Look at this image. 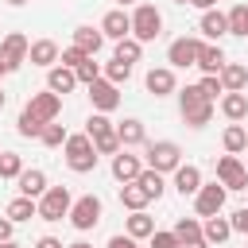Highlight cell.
I'll use <instances>...</instances> for the list:
<instances>
[{
	"label": "cell",
	"mask_w": 248,
	"mask_h": 248,
	"mask_svg": "<svg viewBox=\"0 0 248 248\" xmlns=\"http://www.w3.org/2000/svg\"><path fill=\"white\" fill-rule=\"evenodd\" d=\"M170 232L178 236V244H186V240H202V221H198V217H178Z\"/></svg>",
	"instance_id": "cell-33"
},
{
	"label": "cell",
	"mask_w": 248,
	"mask_h": 248,
	"mask_svg": "<svg viewBox=\"0 0 248 248\" xmlns=\"http://www.w3.org/2000/svg\"><path fill=\"white\" fill-rule=\"evenodd\" d=\"M136 182H140V186H143V190H147L151 198H163V190H167V182H163V174H159V170H151V167H143Z\"/></svg>",
	"instance_id": "cell-34"
},
{
	"label": "cell",
	"mask_w": 248,
	"mask_h": 248,
	"mask_svg": "<svg viewBox=\"0 0 248 248\" xmlns=\"http://www.w3.org/2000/svg\"><path fill=\"white\" fill-rule=\"evenodd\" d=\"M12 221H31V217H39V198H27V194H19V198H12L8 202V209H4Z\"/></svg>",
	"instance_id": "cell-27"
},
{
	"label": "cell",
	"mask_w": 248,
	"mask_h": 248,
	"mask_svg": "<svg viewBox=\"0 0 248 248\" xmlns=\"http://www.w3.org/2000/svg\"><path fill=\"white\" fill-rule=\"evenodd\" d=\"M147 202H151V194H147L140 182H124V186H120V205H124V209L136 213V209H147Z\"/></svg>",
	"instance_id": "cell-26"
},
{
	"label": "cell",
	"mask_w": 248,
	"mask_h": 248,
	"mask_svg": "<svg viewBox=\"0 0 248 248\" xmlns=\"http://www.w3.org/2000/svg\"><path fill=\"white\" fill-rule=\"evenodd\" d=\"M78 85H81V81H78V74H74L70 66H62V62H58V66H50V70H46V89H54L58 97H62V93H74Z\"/></svg>",
	"instance_id": "cell-19"
},
{
	"label": "cell",
	"mask_w": 248,
	"mask_h": 248,
	"mask_svg": "<svg viewBox=\"0 0 248 248\" xmlns=\"http://www.w3.org/2000/svg\"><path fill=\"white\" fill-rule=\"evenodd\" d=\"M140 54H143V43L128 35V39L116 43V54H112V58H120V62H140Z\"/></svg>",
	"instance_id": "cell-35"
},
{
	"label": "cell",
	"mask_w": 248,
	"mask_h": 248,
	"mask_svg": "<svg viewBox=\"0 0 248 248\" xmlns=\"http://www.w3.org/2000/svg\"><path fill=\"white\" fill-rule=\"evenodd\" d=\"M178 112H182V120L190 128H205L213 120V101L198 85H186V89H178Z\"/></svg>",
	"instance_id": "cell-1"
},
{
	"label": "cell",
	"mask_w": 248,
	"mask_h": 248,
	"mask_svg": "<svg viewBox=\"0 0 248 248\" xmlns=\"http://www.w3.org/2000/svg\"><path fill=\"white\" fill-rule=\"evenodd\" d=\"M27 54H31V43H27V35L12 31V35H4V39H0V58H4L12 70H19V66L27 62Z\"/></svg>",
	"instance_id": "cell-11"
},
{
	"label": "cell",
	"mask_w": 248,
	"mask_h": 248,
	"mask_svg": "<svg viewBox=\"0 0 248 248\" xmlns=\"http://www.w3.org/2000/svg\"><path fill=\"white\" fill-rule=\"evenodd\" d=\"M89 101H93V108H97V112H112V108L120 105V89H116V81L97 78V81L89 85Z\"/></svg>",
	"instance_id": "cell-13"
},
{
	"label": "cell",
	"mask_w": 248,
	"mask_h": 248,
	"mask_svg": "<svg viewBox=\"0 0 248 248\" xmlns=\"http://www.w3.org/2000/svg\"><path fill=\"white\" fill-rule=\"evenodd\" d=\"M151 232H155V221H151L143 209H136V213L128 217V236H136V240H147Z\"/></svg>",
	"instance_id": "cell-32"
},
{
	"label": "cell",
	"mask_w": 248,
	"mask_h": 248,
	"mask_svg": "<svg viewBox=\"0 0 248 248\" xmlns=\"http://www.w3.org/2000/svg\"><path fill=\"white\" fill-rule=\"evenodd\" d=\"M85 136L93 140V147H97L101 155H116V151H120V136H116V124H112L105 112H93V116L85 120Z\"/></svg>",
	"instance_id": "cell-3"
},
{
	"label": "cell",
	"mask_w": 248,
	"mask_h": 248,
	"mask_svg": "<svg viewBox=\"0 0 248 248\" xmlns=\"http://www.w3.org/2000/svg\"><path fill=\"white\" fill-rule=\"evenodd\" d=\"M108 248H140V240H136V236H128V232H116V236L108 240Z\"/></svg>",
	"instance_id": "cell-44"
},
{
	"label": "cell",
	"mask_w": 248,
	"mask_h": 248,
	"mask_svg": "<svg viewBox=\"0 0 248 248\" xmlns=\"http://www.w3.org/2000/svg\"><path fill=\"white\" fill-rule=\"evenodd\" d=\"M39 140H43L46 147H66V140H70V132H66V128L58 124V120H50V124L43 128V136H39Z\"/></svg>",
	"instance_id": "cell-36"
},
{
	"label": "cell",
	"mask_w": 248,
	"mask_h": 248,
	"mask_svg": "<svg viewBox=\"0 0 248 248\" xmlns=\"http://www.w3.org/2000/svg\"><path fill=\"white\" fill-rule=\"evenodd\" d=\"M182 163V147L174 143V140H155V143H147V167L151 170H159V174H174V167Z\"/></svg>",
	"instance_id": "cell-5"
},
{
	"label": "cell",
	"mask_w": 248,
	"mask_h": 248,
	"mask_svg": "<svg viewBox=\"0 0 248 248\" xmlns=\"http://www.w3.org/2000/svg\"><path fill=\"white\" fill-rule=\"evenodd\" d=\"M70 205H74V198H70L66 186H46V194L39 198V217L43 221H62V217H70Z\"/></svg>",
	"instance_id": "cell-6"
},
{
	"label": "cell",
	"mask_w": 248,
	"mask_h": 248,
	"mask_svg": "<svg viewBox=\"0 0 248 248\" xmlns=\"http://www.w3.org/2000/svg\"><path fill=\"white\" fill-rule=\"evenodd\" d=\"M58 58H62V50H58V43H54V39H35V43H31V54H27V62H31V66L50 70V66H58Z\"/></svg>",
	"instance_id": "cell-16"
},
{
	"label": "cell",
	"mask_w": 248,
	"mask_h": 248,
	"mask_svg": "<svg viewBox=\"0 0 248 248\" xmlns=\"http://www.w3.org/2000/svg\"><path fill=\"white\" fill-rule=\"evenodd\" d=\"M101 35L105 39H128L132 35V16L124 12V8H112V12H105V19H101Z\"/></svg>",
	"instance_id": "cell-14"
},
{
	"label": "cell",
	"mask_w": 248,
	"mask_h": 248,
	"mask_svg": "<svg viewBox=\"0 0 248 248\" xmlns=\"http://www.w3.org/2000/svg\"><path fill=\"white\" fill-rule=\"evenodd\" d=\"M213 4H217V0H194V8H202V12H209Z\"/></svg>",
	"instance_id": "cell-48"
},
{
	"label": "cell",
	"mask_w": 248,
	"mask_h": 248,
	"mask_svg": "<svg viewBox=\"0 0 248 248\" xmlns=\"http://www.w3.org/2000/svg\"><path fill=\"white\" fill-rule=\"evenodd\" d=\"M159 35H163V16H159V8H155V4H136V12H132V39L151 43V39H159Z\"/></svg>",
	"instance_id": "cell-4"
},
{
	"label": "cell",
	"mask_w": 248,
	"mask_h": 248,
	"mask_svg": "<svg viewBox=\"0 0 248 248\" xmlns=\"http://www.w3.org/2000/svg\"><path fill=\"white\" fill-rule=\"evenodd\" d=\"M221 143H225L229 155H240V151L248 147V128H244V124H229L225 136H221Z\"/></svg>",
	"instance_id": "cell-31"
},
{
	"label": "cell",
	"mask_w": 248,
	"mask_h": 248,
	"mask_svg": "<svg viewBox=\"0 0 248 248\" xmlns=\"http://www.w3.org/2000/svg\"><path fill=\"white\" fill-rule=\"evenodd\" d=\"M101 78H108V81H116V85H120V81H128V78H132V62L112 58V62H105V74H101Z\"/></svg>",
	"instance_id": "cell-38"
},
{
	"label": "cell",
	"mask_w": 248,
	"mask_h": 248,
	"mask_svg": "<svg viewBox=\"0 0 248 248\" xmlns=\"http://www.w3.org/2000/svg\"><path fill=\"white\" fill-rule=\"evenodd\" d=\"M27 108L39 116V120H58V112H62V97L54 93V89H46V93H31V101H27Z\"/></svg>",
	"instance_id": "cell-15"
},
{
	"label": "cell",
	"mask_w": 248,
	"mask_h": 248,
	"mask_svg": "<svg viewBox=\"0 0 248 248\" xmlns=\"http://www.w3.org/2000/svg\"><path fill=\"white\" fill-rule=\"evenodd\" d=\"M4 74H12V66H8L4 58H0V78H4Z\"/></svg>",
	"instance_id": "cell-50"
},
{
	"label": "cell",
	"mask_w": 248,
	"mask_h": 248,
	"mask_svg": "<svg viewBox=\"0 0 248 248\" xmlns=\"http://www.w3.org/2000/svg\"><path fill=\"white\" fill-rule=\"evenodd\" d=\"M35 248H66V244H62V240H54V236H39V240H35Z\"/></svg>",
	"instance_id": "cell-46"
},
{
	"label": "cell",
	"mask_w": 248,
	"mask_h": 248,
	"mask_svg": "<svg viewBox=\"0 0 248 248\" xmlns=\"http://www.w3.org/2000/svg\"><path fill=\"white\" fill-rule=\"evenodd\" d=\"M202 236L209 240V244H225L229 236H232V221L229 217H205V225H202Z\"/></svg>",
	"instance_id": "cell-23"
},
{
	"label": "cell",
	"mask_w": 248,
	"mask_h": 248,
	"mask_svg": "<svg viewBox=\"0 0 248 248\" xmlns=\"http://www.w3.org/2000/svg\"><path fill=\"white\" fill-rule=\"evenodd\" d=\"M43 128H46V120H39V116L23 105V112H19V120H16V132H19V136H27V140H39V136H43Z\"/></svg>",
	"instance_id": "cell-30"
},
{
	"label": "cell",
	"mask_w": 248,
	"mask_h": 248,
	"mask_svg": "<svg viewBox=\"0 0 248 248\" xmlns=\"http://www.w3.org/2000/svg\"><path fill=\"white\" fill-rule=\"evenodd\" d=\"M140 170H143L140 155H128L124 147L112 155V178H116V182H136V178H140Z\"/></svg>",
	"instance_id": "cell-17"
},
{
	"label": "cell",
	"mask_w": 248,
	"mask_h": 248,
	"mask_svg": "<svg viewBox=\"0 0 248 248\" xmlns=\"http://www.w3.org/2000/svg\"><path fill=\"white\" fill-rule=\"evenodd\" d=\"M229 221H232V232H244V236H248V205H240Z\"/></svg>",
	"instance_id": "cell-43"
},
{
	"label": "cell",
	"mask_w": 248,
	"mask_h": 248,
	"mask_svg": "<svg viewBox=\"0 0 248 248\" xmlns=\"http://www.w3.org/2000/svg\"><path fill=\"white\" fill-rule=\"evenodd\" d=\"M74 74H78V81H81V85H93V81L105 74V66H97V62H93V54H89V58H85V62H81Z\"/></svg>",
	"instance_id": "cell-39"
},
{
	"label": "cell",
	"mask_w": 248,
	"mask_h": 248,
	"mask_svg": "<svg viewBox=\"0 0 248 248\" xmlns=\"http://www.w3.org/2000/svg\"><path fill=\"white\" fill-rule=\"evenodd\" d=\"M198 89H202L209 101H217V93H225V85H221V74H205V78L198 81Z\"/></svg>",
	"instance_id": "cell-40"
},
{
	"label": "cell",
	"mask_w": 248,
	"mask_h": 248,
	"mask_svg": "<svg viewBox=\"0 0 248 248\" xmlns=\"http://www.w3.org/2000/svg\"><path fill=\"white\" fill-rule=\"evenodd\" d=\"M202 35H205L209 43H217L221 35H229V16H225V12H217V8L202 12Z\"/></svg>",
	"instance_id": "cell-21"
},
{
	"label": "cell",
	"mask_w": 248,
	"mask_h": 248,
	"mask_svg": "<svg viewBox=\"0 0 248 248\" xmlns=\"http://www.w3.org/2000/svg\"><path fill=\"white\" fill-rule=\"evenodd\" d=\"M128 4H136V0H120V8H128Z\"/></svg>",
	"instance_id": "cell-53"
},
{
	"label": "cell",
	"mask_w": 248,
	"mask_h": 248,
	"mask_svg": "<svg viewBox=\"0 0 248 248\" xmlns=\"http://www.w3.org/2000/svg\"><path fill=\"white\" fill-rule=\"evenodd\" d=\"M74 46H81L85 54H97V50L105 46L101 27H74Z\"/></svg>",
	"instance_id": "cell-28"
},
{
	"label": "cell",
	"mask_w": 248,
	"mask_h": 248,
	"mask_svg": "<svg viewBox=\"0 0 248 248\" xmlns=\"http://www.w3.org/2000/svg\"><path fill=\"white\" fill-rule=\"evenodd\" d=\"M225 186L221 182H202V190L194 194V209H198V217H217L221 209H225Z\"/></svg>",
	"instance_id": "cell-8"
},
{
	"label": "cell",
	"mask_w": 248,
	"mask_h": 248,
	"mask_svg": "<svg viewBox=\"0 0 248 248\" xmlns=\"http://www.w3.org/2000/svg\"><path fill=\"white\" fill-rule=\"evenodd\" d=\"M225 66V50L217 43H202V54H198V70L202 74H221Z\"/></svg>",
	"instance_id": "cell-24"
},
{
	"label": "cell",
	"mask_w": 248,
	"mask_h": 248,
	"mask_svg": "<svg viewBox=\"0 0 248 248\" xmlns=\"http://www.w3.org/2000/svg\"><path fill=\"white\" fill-rule=\"evenodd\" d=\"M85 58H89V54H85L81 46H74V43H70V46L62 50V58H58V62H62V66H70V70H78V66L85 62Z\"/></svg>",
	"instance_id": "cell-41"
},
{
	"label": "cell",
	"mask_w": 248,
	"mask_h": 248,
	"mask_svg": "<svg viewBox=\"0 0 248 248\" xmlns=\"http://www.w3.org/2000/svg\"><path fill=\"white\" fill-rule=\"evenodd\" d=\"M178 248H209V240L202 236V240H186V244H178Z\"/></svg>",
	"instance_id": "cell-47"
},
{
	"label": "cell",
	"mask_w": 248,
	"mask_h": 248,
	"mask_svg": "<svg viewBox=\"0 0 248 248\" xmlns=\"http://www.w3.org/2000/svg\"><path fill=\"white\" fill-rule=\"evenodd\" d=\"M0 248H19V244L16 240H0Z\"/></svg>",
	"instance_id": "cell-51"
},
{
	"label": "cell",
	"mask_w": 248,
	"mask_h": 248,
	"mask_svg": "<svg viewBox=\"0 0 248 248\" xmlns=\"http://www.w3.org/2000/svg\"><path fill=\"white\" fill-rule=\"evenodd\" d=\"M8 4H12V8H19V4H27V0H8Z\"/></svg>",
	"instance_id": "cell-52"
},
{
	"label": "cell",
	"mask_w": 248,
	"mask_h": 248,
	"mask_svg": "<svg viewBox=\"0 0 248 248\" xmlns=\"http://www.w3.org/2000/svg\"><path fill=\"white\" fill-rule=\"evenodd\" d=\"M12 225H16V221L4 213V217H0V240H12Z\"/></svg>",
	"instance_id": "cell-45"
},
{
	"label": "cell",
	"mask_w": 248,
	"mask_h": 248,
	"mask_svg": "<svg viewBox=\"0 0 248 248\" xmlns=\"http://www.w3.org/2000/svg\"><path fill=\"white\" fill-rule=\"evenodd\" d=\"M198 54H202V39H190V35H182V39H174V43L167 46V62H170L174 70L198 66Z\"/></svg>",
	"instance_id": "cell-9"
},
{
	"label": "cell",
	"mask_w": 248,
	"mask_h": 248,
	"mask_svg": "<svg viewBox=\"0 0 248 248\" xmlns=\"http://www.w3.org/2000/svg\"><path fill=\"white\" fill-rule=\"evenodd\" d=\"M221 85H225V93H244L248 89V66L244 62H225L221 66Z\"/></svg>",
	"instance_id": "cell-20"
},
{
	"label": "cell",
	"mask_w": 248,
	"mask_h": 248,
	"mask_svg": "<svg viewBox=\"0 0 248 248\" xmlns=\"http://www.w3.org/2000/svg\"><path fill=\"white\" fill-rule=\"evenodd\" d=\"M23 174V159L16 151H0V178H19Z\"/></svg>",
	"instance_id": "cell-37"
},
{
	"label": "cell",
	"mask_w": 248,
	"mask_h": 248,
	"mask_svg": "<svg viewBox=\"0 0 248 248\" xmlns=\"http://www.w3.org/2000/svg\"><path fill=\"white\" fill-rule=\"evenodd\" d=\"M143 85H147V93H155V97H170V93H178L174 66H151L147 78H143Z\"/></svg>",
	"instance_id": "cell-12"
},
{
	"label": "cell",
	"mask_w": 248,
	"mask_h": 248,
	"mask_svg": "<svg viewBox=\"0 0 248 248\" xmlns=\"http://www.w3.org/2000/svg\"><path fill=\"white\" fill-rule=\"evenodd\" d=\"M97 147H93V140L85 136V132H78V136H70L66 140V167L74 170V174H89L93 167H97Z\"/></svg>",
	"instance_id": "cell-2"
},
{
	"label": "cell",
	"mask_w": 248,
	"mask_h": 248,
	"mask_svg": "<svg viewBox=\"0 0 248 248\" xmlns=\"http://www.w3.org/2000/svg\"><path fill=\"white\" fill-rule=\"evenodd\" d=\"M4 101H8V97H4V89H0V108H4Z\"/></svg>",
	"instance_id": "cell-54"
},
{
	"label": "cell",
	"mask_w": 248,
	"mask_h": 248,
	"mask_svg": "<svg viewBox=\"0 0 248 248\" xmlns=\"http://www.w3.org/2000/svg\"><path fill=\"white\" fill-rule=\"evenodd\" d=\"M116 136H120V147H136V143H143V140H147L143 120H136V116L120 120V124H116Z\"/></svg>",
	"instance_id": "cell-25"
},
{
	"label": "cell",
	"mask_w": 248,
	"mask_h": 248,
	"mask_svg": "<svg viewBox=\"0 0 248 248\" xmlns=\"http://www.w3.org/2000/svg\"><path fill=\"white\" fill-rule=\"evenodd\" d=\"M221 112H225L232 124L248 120V97H244V93H225V97H221Z\"/></svg>",
	"instance_id": "cell-29"
},
{
	"label": "cell",
	"mask_w": 248,
	"mask_h": 248,
	"mask_svg": "<svg viewBox=\"0 0 248 248\" xmlns=\"http://www.w3.org/2000/svg\"><path fill=\"white\" fill-rule=\"evenodd\" d=\"M66 248H93V244H85V240H74V244H66Z\"/></svg>",
	"instance_id": "cell-49"
},
{
	"label": "cell",
	"mask_w": 248,
	"mask_h": 248,
	"mask_svg": "<svg viewBox=\"0 0 248 248\" xmlns=\"http://www.w3.org/2000/svg\"><path fill=\"white\" fill-rule=\"evenodd\" d=\"M16 182H19V194H27V198H43V194H46V174H43L39 167H31V170L23 167V174H19Z\"/></svg>",
	"instance_id": "cell-22"
},
{
	"label": "cell",
	"mask_w": 248,
	"mask_h": 248,
	"mask_svg": "<svg viewBox=\"0 0 248 248\" xmlns=\"http://www.w3.org/2000/svg\"><path fill=\"white\" fill-rule=\"evenodd\" d=\"M174 4H194V0H174Z\"/></svg>",
	"instance_id": "cell-55"
},
{
	"label": "cell",
	"mask_w": 248,
	"mask_h": 248,
	"mask_svg": "<svg viewBox=\"0 0 248 248\" xmlns=\"http://www.w3.org/2000/svg\"><path fill=\"white\" fill-rule=\"evenodd\" d=\"M147 248H178V236H174V232H163V229H155V232L147 236Z\"/></svg>",
	"instance_id": "cell-42"
},
{
	"label": "cell",
	"mask_w": 248,
	"mask_h": 248,
	"mask_svg": "<svg viewBox=\"0 0 248 248\" xmlns=\"http://www.w3.org/2000/svg\"><path fill=\"white\" fill-rule=\"evenodd\" d=\"M174 190H178L182 198H194V194L202 190V170H198L194 163H178V167H174Z\"/></svg>",
	"instance_id": "cell-18"
},
{
	"label": "cell",
	"mask_w": 248,
	"mask_h": 248,
	"mask_svg": "<svg viewBox=\"0 0 248 248\" xmlns=\"http://www.w3.org/2000/svg\"><path fill=\"white\" fill-rule=\"evenodd\" d=\"M217 182L225 190H244L248 186V167L236 159V155H221L217 159Z\"/></svg>",
	"instance_id": "cell-10"
},
{
	"label": "cell",
	"mask_w": 248,
	"mask_h": 248,
	"mask_svg": "<svg viewBox=\"0 0 248 248\" xmlns=\"http://www.w3.org/2000/svg\"><path fill=\"white\" fill-rule=\"evenodd\" d=\"M97 221H101V198H97V194H85V198H78V202L70 205V225H74L78 232H89Z\"/></svg>",
	"instance_id": "cell-7"
}]
</instances>
